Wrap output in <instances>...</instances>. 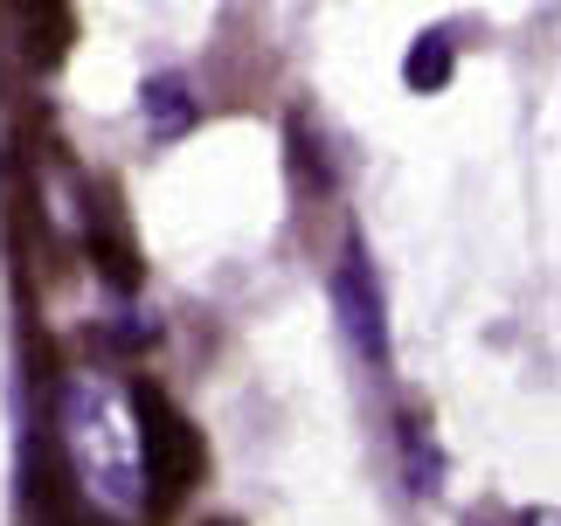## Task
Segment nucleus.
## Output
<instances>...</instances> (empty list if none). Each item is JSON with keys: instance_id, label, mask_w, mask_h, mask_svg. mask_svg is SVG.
<instances>
[{"instance_id": "1", "label": "nucleus", "mask_w": 561, "mask_h": 526, "mask_svg": "<svg viewBox=\"0 0 561 526\" xmlns=\"http://www.w3.org/2000/svg\"><path fill=\"white\" fill-rule=\"evenodd\" d=\"M62 430H70L83 485H91L104 506L133 513L146 499L139 492L146 471H139V436L125 430V402L104 381H70V388H62Z\"/></svg>"}, {"instance_id": "2", "label": "nucleus", "mask_w": 561, "mask_h": 526, "mask_svg": "<svg viewBox=\"0 0 561 526\" xmlns=\"http://www.w3.org/2000/svg\"><path fill=\"white\" fill-rule=\"evenodd\" d=\"M133 409H139V423H146V430H139V450H146L153 485H160V492H153V513H167V506H181V499L194 492V478H202V465H208L202 430H194L160 388H139Z\"/></svg>"}, {"instance_id": "3", "label": "nucleus", "mask_w": 561, "mask_h": 526, "mask_svg": "<svg viewBox=\"0 0 561 526\" xmlns=\"http://www.w3.org/2000/svg\"><path fill=\"white\" fill-rule=\"evenodd\" d=\"M333 312H340V325H347V340L360 346V361L388 367V305H381V284L368 271V256H360L354 243L333 263Z\"/></svg>"}, {"instance_id": "4", "label": "nucleus", "mask_w": 561, "mask_h": 526, "mask_svg": "<svg viewBox=\"0 0 561 526\" xmlns=\"http://www.w3.org/2000/svg\"><path fill=\"white\" fill-rule=\"evenodd\" d=\"M450 62H458L450 35H416V49H409V62H402V83H409V91H444Z\"/></svg>"}, {"instance_id": "5", "label": "nucleus", "mask_w": 561, "mask_h": 526, "mask_svg": "<svg viewBox=\"0 0 561 526\" xmlns=\"http://www.w3.org/2000/svg\"><path fill=\"white\" fill-rule=\"evenodd\" d=\"M187 118H194V98H187V83H181V77L146 83V125H153V132H181Z\"/></svg>"}, {"instance_id": "6", "label": "nucleus", "mask_w": 561, "mask_h": 526, "mask_svg": "<svg viewBox=\"0 0 561 526\" xmlns=\"http://www.w3.org/2000/svg\"><path fill=\"white\" fill-rule=\"evenodd\" d=\"M91 256H98V271H104L112 291H139V263H133L125 243H91Z\"/></svg>"}, {"instance_id": "7", "label": "nucleus", "mask_w": 561, "mask_h": 526, "mask_svg": "<svg viewBox=\"0 0 561 526\" xmlns=\"http://www.w3.org/2000/svg\"><path fill=\"white\" fill-rule=\"evenodd\" d=\"M409 492H437V450L423 444V423H409Z\"/></svg>"}]
</instances>
